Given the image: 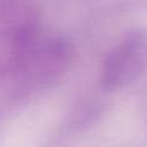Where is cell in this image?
<instances>
[{
  "label": "cell",
  "mask_w": 147,
  "mask_h": 147,
  "mask_svg": "<svg viewBox=\"0 0 147 147\" xmlns=\"http://www.w3.org/2000/svg\"><path fill=\"white\" fill-rule=\"evenodd\" d=\"M43 34L30 0H0V69Z\"/></svg>",
  "instance_id": "obj_3"
},
{
  "label": "cell",
  "mask_w": 147,
  "mask_h": 147,
  "mask_svg": "<svg viewBox=\"0 0 147 147\" xmlns=\"http://www.w3.org/2000/svg\"><path fill=\"white\" fill-rule=\"evenodd\" d=\"M147 72V28L128 32L103 58L99 85L114 92L136 83Z\"/></svg>",
  "instance_id": "obj_2"
},
{
  "label": "cell",
  "mask_w": 147,
  "mask_h": 147,
  "mask_svg": "<svg viewBox=\"0 0 147 147\" xmlns=\"http://www.w3.org/2000/svg\"><path fill=\"white\" fill-rule=\"evenodd\" d=\"M72 59L74 48L67 39L43 32L0 69V109L22 105L56 85Z\"/></svg>",
  "instance_id": "obj_1"
}]
</instances>
